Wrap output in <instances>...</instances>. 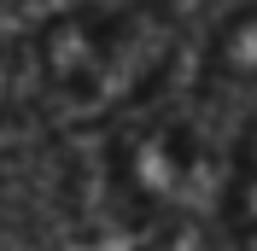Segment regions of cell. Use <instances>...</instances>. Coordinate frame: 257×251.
Segmentation results:
<instances>
[{"instance_id":"1","label":"cell","mask_w":257,"mask_h":251,"mask_svg":"<svg viewBox=\"0 0 257 251\" xmlns=\"http://www.w3.org/2000/svg\"><path fill=\"white\" fill-rule=\"evenodd\" d=\"M41 117L117 129L141 117L176 59V18L146 6H76L30 30Z\"/></svg>"},{"instance_id":"2","label":"cell","mask_w":257,"mask_h":251,"mask_svg":"<svg viewBox=\"0 0 257 251\" xmlns=\"http://www.w3.org/2000/svg\"><path fill=\"white\" fill-rule=\"evenodd\" d=\"M228 164H216L205 129L181 111H141L128 123L105 129L94 152V199L117 228H164L181 222L193 204L216 187L222 199Z\"/></svg>"},{"instance_id":"3","label":"cell","mask_w":257,"mask_h":251,"mask_svg":"<svg viewBox=\"0 0 257 251\" xmlns=\"http://www.w3.org/2000/svg\"><path fill=\"white\" fill-rule=\"evenodd\" d=\"M199 82L216 99H240L257 117V6H240L210 24L199 53Z\"/></svg>"},{"instance_id":"4","label":"cell","mask_w":257,"mask_h":251,"mask_svg":"<svg viewBox=\"0 0 257 251\" xmlns=\"http://www.w3.org/2000/svg\"><path fill=\"white\" fill-rule=\"evenodd\" d=\"M228 239L257 251V117L240 129V141L228 152V181H222V210H216Z\"/></svg>"},{"instance_id":"5","label":"cell","mask_w":257,"mask_h":251,"mask_svg":"<svg viewBox=\"0 0 257 251\" xmlns=\"http://www.w3.org/2000/svg\"><path fill=\"white\" fill-rule=\"evenodd\" d=\"M41 117V88H35V53L30 35L0 30V129Z\"/></svg>"}]
</instances>
